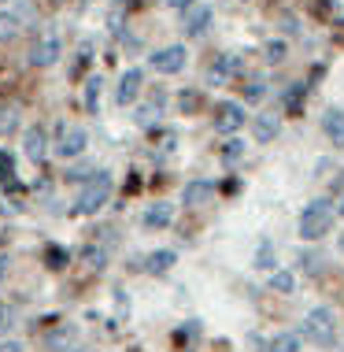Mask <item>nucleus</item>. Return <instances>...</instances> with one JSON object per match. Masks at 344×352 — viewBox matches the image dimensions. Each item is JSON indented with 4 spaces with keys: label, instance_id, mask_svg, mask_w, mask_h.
<instances>
[{
    "label": "nucleus",
    "instance_id": "nucleus-7",
    "mask_svg": "<svg viewBox=\"0 0 344 352\" xmlns=\"http://www.w3.org/2000/svg\"><path fill=\"white\" fill-rule=\"evenodd\" d=\"M60 52H63L60 37H56V34H41L34 41V49H30V63H34V67H52V63L60 60Z\"/></svg>",
    "mask_w": 344,
    "mask_h": 352
},
{
    "label": "nucleus",
    "instance_id": "nucleus-2",
    "mask_svg": "<svg viewBox=\"0 0 344 352\" xmlns=\"http://www.w3.org/2000/svg\"><path fill=\"white\" fill-rule=\"evenodd\" d=\"M330 226H333L330 201H314L311 208H303V215H300V237L303 241H319V237H326Z\"/></svg>",
    "mask_w": 344,
    "mask_h": 352
},
{
    "label": "nucleus",
    "instance_id": "nucleus-6",
    "mask_svg": "<svg viewBox=\"0 0 344 352\" xmlns=\"http://www.w3.org/2000/svg\"><path fill=\"white\" fill-rule=\"evenodd\" d=\"M148 63H152L156 74H178L181 67H185V49H181V45H167V49L152 52Z\"/></svg>",
    "mask_w": 344,
    "mask_h": 352
},
{
    "label": "nucleus",
    "instance_id": "nucleus-26",
    "mask_svg": "<svg viewBox=\"0 0 344 352\" xmlns=\"http://www.w3.org/2000/svg\"><path fill=\"white\" fill-rule=\"evenodd\" d=\"M266 60H271V63L285 60V41H271V45H266Z\"/></svg>",
    "mask_w": 344,
    "mask_h": 352
},
{
    "label": "nucleus",
    "instance_id": "nucleus-27",
    "mask_svg": "<svg viewBox=\"0 0 344 352\" xmlns=\"http://www.w3.org/2000/svg\"><path fill=\"white\" fill-rule=\"evenodd\" d=\"M8 175H12V156L0 148V178H8Z\"/></svg>",
    "mask_w": 344,
    "mask_h": 352
},
{
    "label": "nucleus",
    "instance_id": "nucleus-19",
    "mask_svg": "<svg viewBox=\"0 0 344 352\" xmlns=\"http://www.w3.org/2000/svg\"><path fill=\"white\" fill-rule=\"evenodd\" d=\"M271 352H300V334H274Z\"/></svg>",
    "mask_w": 344,
    "mask_h": 352
},
{
    "label": "nucleus",
    "instance_id": "nucleus-20",
    "mask_svg": "<svg viewBox=\"0 0 344 352\" xmlns=\"http://www.w3.org/2000/svg\"><path fill=\"white\" fill-rule=\"evenodd\" d=\"M241 160H244V141H226V148H222V164L226 167H237V164H241Z\"/></svg>",
    "mask_w": 344,
    "mask_h": 352
},
{
    "label": "nucleus",
    "instance_id": "nucleus-14",
    "mask_svg": "<svg viewBox=\"0 0 344 352\" xmlns=\"http://www.w3.org/2000/svg\"><path fill=\"white\" fill-rule=\"evenodd\" d=\"M237 71H241V60H237V56H222V60H218L215 67L207 71V82H211V85H222L229 74H237Z\"/></svg>",
    "mask_w": 344,
    "mask_h": 352
},
{
    "label": "nucleus",
    "instance_id": "nucleus-11",
    "mask_svg": "<svg viewBox=\"0 0 344 352\" xmlns=\"http://www.w3.org/2000/svg\"><path fill=\"white\" fill-rule=\"evenodd\" d=\"M23 148H26V156H30L34 164H41L45 152H49V138H45V130H41V126H30V130H26Z\"/></svg>",
    "mask_w": 344,
    "mask_h": 352
},
{
    "label": "nucleus",
    "instance_id": "nucleus-23",
    "mask_svg": "<svg viewBox=\"0 0 344 352\" xmlns=\"http://www.w3.org/2000/svg\"><path fill=\"white\" fill-rule=\"evenodd\" d=\"M15 126H19V111H15V108L0 111V134H12Z\"/></svg>",
    "mask_w": 344,
    "mask_h": 352
},
{
    "label": "nucleus",
    "instance_id": "nucleus-8",
    "mask_svg": "<svg viewBox=\"0 0 344 352\" xmlns=\"http://www.w3.org/2000/svg\"><path fill=\"white\" fill-rule=\"evenodd\" d=\"M207 23H211V8H204V4H189L181 12V30H185V37H200L207 30Z\"/></svg>",
    "mask_w": 344,
    "mask_h": 352
},
{
    "label": "nucleus",
    "instance_id": "nucleus-13",
    "mask_svg": "<svg viewBox=\"0 0 344 352\" xmlns=\"http://www.w3.org/2000/svg\"><path fill=\"white\" fill-rule=\"evenodd\" d=\"M170 219H174V208L159 201V204H152V208H148L141 223H145V230H163V226H170Z\"/></svg>",
    "mask_w": 344,
    "mask_h": 352
},
{
    "label": "nucleus",
    "instance_id": "nucleus-21",
    "mask_svg": "<svg viewBox=\"0 0 344 352\" xmlns=\"http://www.w3.org/2000/svg\"><path fill=\"white\" fill-rule=\"evenodd\" d=\"M255 267L274 271V245H271V241H263V245H260V252H255Z\"/></svg>",
    "mask_w": 344,
    "mask_h": 352
},
{
    "label": "nucleus",
    "instance_id": "nucleus-28",
    "mask_svg": "<svg viewBox=\"0 0 344 352\" xmlns=\"http://www.w3.org/2000/svg\"><path fill=\"white\" fill-rule=\"evenodd\" d=\"M181 108H185V111H193V108H196V93H189V97L181 93Z\"/></svg>",
    "mask_w": 344,
    "mask_h": 352
},
{
    "label": "nucleus",
    "instance_id": "nucleus-25",
    "mask_svg": "<svg viewBox=\"0 0 344 352\" xmlns=\"http://www.w3.org/2000/svg\"><path fill=\"white\" fill-rule=\"evenodd\" d=\"M104 260H108V249H85V263H89V267H104Z\"/></svg>",
    "mask_w": 344,
    "mask_h": 352
},
{
    "label": "nucleus",
    "instance_id": "nucleus-1",
    "mask_svg": "<svg viewBox=\"0 0 344 352\" xmlns=\"http://www.w3.org/2000/svg\"><path fill=\"white\" fill-rule=\"evenodd\" d=\"M108 197H111V175L108 170H93V175L85 178L82 193H78V208H74V212L78 215H97L100 208L108 204Z\"/></svg>",
    "mask_w": 344,
    "mask_h": 352
},
{
    "label": "nucleus",
    "instance_id": "nucleus-9",
    "mask_svg": "<svg viewBox=\"0 0 344 352\" xmlns=\"http://www.w3.org/2000/svg\"><path fill=\"white\" fill-rule=\"evenodd\" d=\"M141 82H145V71H141V67H130V71L119 78V93H115V100H119L122 108H126V104H133V100H137V93H141Z\"/></svg>",
    "mask_w": 344,
    "mask_h": 352
},
{
    "label": "nucleus",
    "instance_id": "nucleus-24",
    "mask_svg": "<svg viewBox=\"0 0 344 352\" xmlns=\"http://www.w3.org/2000/svg\"><path fill=\"white\" fill-rule=\"evenodd\" d=\"M263 93H266V82L252 78V82H248V89H244V100H263Z\"/></svg>",
    "mask_w": 344,
    "mask_h": 352
},
{
    "label": "nucleus",
    "instance_id": "nucleus-29",
    "mask_svg": "<svg viewBox=\"0 0 344 352\" xmlns=\"http://www.w3.org/2000/svg\"><path fill=\"white\" fill-rule=\"evenodd\" d=\"M0 352H23V345L19 341H0Z\"/></svg>",
    "mask_w": 344,
    "mask_h": 352
},
{
    "label": "nucleus",
    "instance_id": "nucleus-33",
    "mask_svg": "<svg viewBox=\"0 0 344 352\" xmlns=\"http://www.w3.org/2000/svg\"><path fill=\"white\" fill-rule=\"evenodd\" d=\"M337 212H341V215H344V201H341V208H337Z\"/></svg>",
    "mask_w": 344,
    "mask_h": 352
},
{
    "label": "nucleus",
    "instance_id": "nucleus-12",
    "mask_svg": "<svg viewBox=\"0 0 344 352\" xmlns=\"http://www.w3.org/2000/svg\"><path fill=\"white\" fill-rule=\"evenodd\" d=\"M322 130H326V138L333 145L344 148V111L341 108H330L326 116H322Z\"/></svg>",
    "mask_w": 344,
    "mask_h": 352
},
{
    "label": "nucleus",
    "instance_id": "nucleus-17",
    "mask_svg": "<svg viewBox=\"0 0 344 352\" xmlns=\"http://www.w3.org/2000/svg\"><path fill=\"white\" fill-rule=\"evenodd\" d=\"M19 30H23L19 15H15V12H0V41H15Z\"/></svg>",
    "mask_w": 344,
    "mask_h": 352
},
{
    "label": "nucleus",
    "instance_id": "nucleus-16",
    "mask_svg": "<svg viewBox=\"0 0 344 352\" xmlns=\"http://www.w3.org/2000/svg\"><path fill=\"white\" fill-rule=\"evenodd\" d=\"M278 130H282V119L274 116V111H266V116H255V141L278 138Z\"/></svg>",
    "mask_w": 344,
    "mask_h": 352
},
{
    "label": "nucleus",
    "instance_id": "nucleus-31",
    "mask_svg": "<svg viewBox=\"0 0 344 352\" xmlns=\"http://www.w3.org/2000/svg\"><path fill=\"white\" fill-rule=\"evenodd\" d=\"M167 4H170V8H178V12H185V8H189V4H196V0H167Z\"/></svg>",
    "mask_w": 344,
    "mask_h": 352
},
{
    "label": "nucleus",
    "instance_id": "nucleus-10",
    "mask_svg": "<svg viewBox=\"0 0 344 352\" xmlns=\"http://www.w3.org/2000/svg\"><path fill=\"white\" fill-rule=\"evenodd\" d=\"M215 197V182H204V178H196V182H185V189H181V204L185 208H200L207 204Z\"/></svg>",
    "mask_w": 344,
    "mask_h": 352
},
{
    "label": "nucleus",
    "instance_id": "nucleus-32",
    "mask_svg": "<svg viewBox=\"0 0 344 352\" xmlns=\"http://www.w3.org/2000/svg\"><path fill=\"white\" fill-rule=\"evenodd\" d=\"M8 274V256H0V278Z\"/></svg>",
    "mask_w": 344,
    "mask_h": 352
},
{
    "label": "nucleus",
    "instance_id": "nucleus-4",
    "mask_svg": "<svg viewBox=\"0 0 344 352\" xmlns=\"http://www.w3.org/2000/svg\"><path fill=\"white\" fill-rule=\"evenodd\" d=\"M85 145H89V134H85L82 126H60V138H56V156L60 160H78Z\"/></svg>",
    "mask_w": 344,
    "mask_h": 352
},
{
    "label": "nucleus",
    "instance_id": "nucleus-15",
    "mask_svg": "<svg viewBox=\"0 0 344 352\" xmlns=\"http://www.w3.org/2000/svg\"><path fill=\"white\" fill-rule=\"evenodd\" d=\"M174 260H178V256L170 252V249L148 252V260H145V271H148V274H167L170 267H174Z\"/></svg>",
    "mask_w": 344,
    "mask_h": 352
},
{
    "label": "nucleus",
    "instance_id": "nucleus-3",
    "mask_svg": "<svg viewBox=\"0 0 344 352\" xmlns=\"http://www.w3.org/2000/svg\"><path fill=\"white\" fill-rule=\"evenodd\" d=\"M308 341L314 345H330L333 334H337V319H333L330 308H311L308 316H303V330H300Z\"/></svg>",
    "mask_w": 344,
    "mask_h": 352
},
{
    "label": "nucleus",
    "instance_id": "nucleus-30",
    "mask_svg": "<svg viewBox=\"0 0 344 352\" xmlns=\"http://www.w3.org/2000/svg\"><path fill=\"white\" fill-rule=\"evenodd\" d=\"M49 260H52V267H63V252L60 249H49Z\"/></svg>",
    "mask_w": 344,
    "mask_h": 352
},
{
    "label": "nucleus",
    "instance_id": "nucleus-34",
    "mask_svg": "<svg viewBox=\"0 0 344 352\" xmlns=\"http://www.w3.org/2000/svg\"><path fill=\"white\" fill-rule=\"evenodd\" d=\"M341 249H344V237H341Z\"/></svg>",
    "mask_w": 344,
    "mask_h": 352
},
{
    "label": "nucleus",
    "instance_id": "nucleus-18",
    "mask_svg": "<svg viewBox=\"0 0 344 352\" xmlns=\"http://www.w3.org/2000/svg\"><path fill=\"white\" fill-rule=\"evenodd\" d=\"M271 289L274 293H293L296 289V274L293 271H271Z\"/></svg>",
    "mask_w": 344,
    "mask_h": 352
},
{
    "label": "nucleus",
    "instance_id": "nucleus-5",
    "mask_svg": "<svg viewBox=\"0 0 344 352\" xmlns=\"http://www.w3.org/2000/svg\"><path fill=\"white\" fill-rule=\"evenodd\" d=\"M241 126H244V104L218 100L215 104V130H218V134H237Z\"/></svg>",
    "mask_w": 344,
    "mask_h": 352
},
{
    "label": "nucleus",
    "instance_id": "nucleus-22",
    "mask_svg": "<svg viewBox=\"0 0 344 352\" xmlns=\"http://www.w3.org/2000/svg\"><path fill=\"white\" fill-rule=\"evenodd\" d=\"M97 104H100V78H89V85H85V108L97 111Z\"/></svg>",
    "mask_w": 344,
    "mask_h": 352
}]
</instances>
